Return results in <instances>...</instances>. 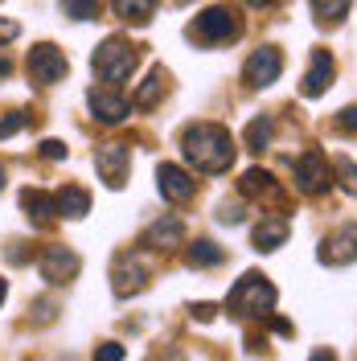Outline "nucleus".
I'll return each instance as SVG.
<instances>
[{"instance_id": "nucleus-1", "label": "nucleus", "mask_w": 357, "mask_h": 361, "mask_svg": "<svg viewBox=\"0 0 357 361\" xmlns=\"http://www.w3.org/2000/svg\"><path fill=\"white\" fill-rule=\"evenodd\" d=\"M181 152L189 160V169L218 177L234 164L238 148H234V135L226 132L222 123H189L185 135H181Z\"/></svg>"}, {"instance_id": "nucleus-2", "label": "nucleus", "mask_w": 357, "mask_h": 361, "mask_svg": "<svg viewBox=\"0 0 357 361\" xmlns=\"http://www.w3.org/2000/svg\"><path fill=\"white\" fill-rule=\"evenodd\" d=\"M275 300H279V292H275V283L267 275L246 271L243 279L230 288V295H226V312L243 316V320H263V316H271Z\"/></svg>"}, {"instance_id": "nucleus-3", "label": "nucleus", "mask_w": 357, "mask_h": 361, "mask_svg": "<svg viewBox=\"0 0 357 361\" xmlns=\"http://www.w3.org/2000/svg\"><path fill=\"white\" fill-rule=\"evenodd\" d=\"M189 37L201 45H226L243 37V13L234 4H210L205 13H198V21L189 25Z\"/></svg>"}, {"instance_id": "nucleus-4", "label": "nucleus", "mask_w": 357, "mask_h": 361, "mask_svg": "<svg viewBox=\"0 0 357 361\" xmlns=\"http://www.w3.org/2000/svg\"><path fill=\"white\" fill-rule=\"evenodd\" d=\"M135 62H140V54H135V45L123 42V37H107V42L95 49V58H90V66H95V74H99L103 82H123V78H132Z\"/></svg>"}, {"instance_id": "nucleus-5", "label": "nucleus", "mask_w": 357, "mask_h": 361, "mask_svg": "<svg viewBox=\"0 0 357 361\" xmlns=\"http://www.w3.org/2000/svg\"><path fill=\"white\" fill-rule=\"evenodd\" d=\"M291 177H296V189H300V193H308V197H316V193H329V185H333L329 160H325V152H320V148H308L304 157L296 160Z\"/></svg>"}, {"instance_id": "nucleus-6", "label": "nucleus", "mask_w": 357, "mask_h": 361, "mask_svg": "<svg viewBox=\"0 0 357 361\" xmlns=\"http://www.w3.org/2000/svg\"><path fill=\"white\" fill-rule=\"evenodd\" d=\"M66 70H70V62H66V54H62L58 45L42 42V45L29 49V78H33L37 87H54V82H62Z\"/></svg>"}, {"instance_id": "nucleus-7", "label": "nucleus", "mask_w": 357, "mask_h": 361, "mask_svg": "<svg viewBox=\"0 0 357 361\" xmlns=\"http://www.w3.org/2000/svg\"><path fill=\"white\" fill-rule=\"evenodd\" d=\"M148 279H152V271H148V263L140 259V255H119L111 267V292L119 295V300H128V295H140L144 288H148Z\"/></svg>"}, {"instance_id": "nucleus-8", "label": "nucleus", "mask_w": 357, "mask_h": 361, "mask_svg": "<svg viewBox=\"0 0 357 361\" xmlns=\"http://www.w3.org/2000/svg\"><path fill=\"white\" fill-rule=\"evenodd\" d=\"M95 169H99V177L107 189H123V180H128V169H132V152H128V144H99L95 148Z\"/></svg>"}, {"instance_id": "nucleus-9", "label": "nucleus", "mask_w": 357, "mask_h": 361, "mask_svg": "<svg viewBox=\"0 0 357 361\" xmlns=\"http://www.w3.org/2000/svg\"><path fill=\"white\" fill-rule=\"evenodd\" d=\"M284 74V54L275 49V45H259L250 58H246V66H243V82L246 87H271L275 78Z\"/></svg>"}, {"instance_id": "nucleus-10", "label": "nucleus", "mask_w": 357, "mask_h": 361, "mask_svg": "<svg viewBox=\"0 0 357 361\" xmlns=\"http://www.w3.org/2000/svg\"><path fill=\"white\" fill-rule=\"evenodd\" d=\"M157 189H160V197H164V202L185 205V202H193L198 180H193L189 169H181V164H169V160H164V164L157 169Z\"/></svg>"}, {"instance_id": "nucleus-11", "label": "nucleus", "mask_w": 357, "mask_h": 361, "mask_svg": "<svg viewBox=\"0 0 357 361\" xmlns=\"http://www.w3.org/2000/svg\"><path fill=\"white\" fill-rule=\"evenodd\" d=\"M316 259H320L325 267H345V263H357V226H341V230H333V234L320 243Z\"/></svg>"}, {"instance_id": "nucleus-12", "label": "nucleus", "mask_w": 357, "mask_h": 361, "mask_svg": "<svg viewBox=\"0 0 357 361\" xmlns=\"http://www.w3.org/2000/svg\"><path fill=\"white\" fill-rule=\"evenodd\" d=\"M87 107H90V115H95L99 123H123L128 111H132V103H128L115 87H90L87 90Z\"/></svg>"}, {"instance_id": "nucleus-13", "label": "nucleus", "mask_w": 357, "mask_h": 361, "mask_svg": "<svg viewBox=\"0 0 357 361\" xmlns=\"http://www.w3.org/2000/svg\"><path fill=\"white\" fill-rule=\"evenodd\" d=\"M78 267H83V263H78V255H74L70 247H49L42 255V279H49L54 288L70 283V279L78 275Z\"/></svg>"}, {"instance_id": "nucleus-14", "label": "nucleus", "mask_w": 357, "mask_h": 361, "mask_svg": "<svg viewBox=\"0 0 357 361\" xmlns=\"http://www.w3.org/2000/svg\"><path fill=\"white\" fill-rule=\"evenodd\" d=\"M333 54L329 49H313V62H308V74H304V99H320L325 90H329V82H333Z\"/></svg>"}, {"instance_id": "nucleus-15", "label": "nucleus", "mask_w": 357, "mask_h": 361, "mask_svg": "<svg viewBox=\"0 0 357 361\" xmlns=\"http://www.w3.org/2000/svg\"><path fill=\"white\" fill-rule=\"evenodd\" d=\"M144 247H152V250H169V247H181L185 243V222L181 218H160V222H152L148 230H144V238H140Z\"/></svg>"}, {"instance_id": "nucleus-16", "label": "nucleus", "mask_w": 357, "mask_h": 361, "mask_svg": "<svg viewBox=\"0 0 357 361\" xmlns=\"http://www.w3.org/2000/svg\"><path fill=\"white\" fill-rule=\"evenodd\" d=\"M21 209H25V218L37 226V230L54 226V218H58V202H54L45 189H25L21 193Z\"/></svg>"}, {"instance_id": "nucleus-17", "label": "nucleus", "mask_w": 357, "mask_h": 361, "mask_svg": "<svg viewBox=\"0 0 357 361\" xmlns=\"http://www.w3.org/2000/svg\"><path fill=\"white\" fill-rule=\"evenodd\" d=\"M54 202H58V218H70V222H78V218L90 214V193L83 185H62L54 193Z\"/></svg>"}, {"instance_id": "nucleus-18", "label": "nucleus", "mask_w": 357, "mask_h": 361, "mask_svg": "<svg viewBox=\"0 0 357 361\" xmlns=\"http://www.w3.org/2000/svg\"><path fill=\"white\" fill-rule=\"evenodd\" d=\"M288 243V218H263L255 226V250H279Z\"/></svg>"}, {"instance_id": "nucleus-19", "label": "nucleus", "mask_w": 357, "mask_h": 361, "mask_svg": "<svg viewBox=\"0 0 357 361\" xmlns=\"http://www.w3.org/2000/svg\"><path fill=\"white\" fill-rule=\"evenodd\" d=\"M222 259H226V250L218 243H210V238H198V243H189V250H185V263L189 267H218Z\"/></svg>"}, {"instance_id": "nucleus-20", "label": "nucleus", "mask_w": 357, "mask_h": 361, "mask_svg": "<svg viewBox=\"0 0 357 361\" xmlns=\"http://www.w3.org/2000/svg\"><path fill=\"white\" fill-rule=\"evenodd\" d=\"M115 17H123L128 25H148L157 13V0H111Z\"/></svg>"}, {"instance_id": "nucleus-21", "label": "nucleus", "mask_w": 357, "mask_h": 361, "mask_svg": "<svg viewBox=\"0 0 357 361\" xmlns=\"http://www.w3.org/2000/svg\"><path fill=\"white\" fill-rule=\"evenodd\" d=\"M238 189H243V197H275V177L267 169H246Z\"/></svg>"}, {"instance_id": "nucleus-22", "label": "nucleus", "mask_w": 357, "mask_h": 361, "mask_svg": "<svg viewBox=\"0 0 357 361\" xmlns=\"http://www.w3.org/2000/svg\"><path fill=\"white\" fill-rule=\"evenodd\" d=\"M271 135H275V123H271L267 115H255V119L246 123L243 140H246V148H250V152H263V148L271 144Z\"/></svg>"}, {"instance_id": "nucleus-23", "label": "nucleus", "mask_w": 357, "mask_h": 361, "mask_svg": "<svg viewBox=\"0 0 357 361\" xmlns=\"http://www.w3.org/2000/svg\"><path fill=\"white\" fill-rule=\"evenodd\" d=\"M164 82H169V74H164V70H152V74H148V78H144V87L135 90V107H157L160 103V94H164Z\"/></svg>"}, {"instance_id": "nucleus-24", "label": "nucleus", "mask_w": 357, "mask_h": 361, "mask_svg": "<svg viewBox=\"0 0 357 361\" xmlns=\"http://www.w3.org/2000/svg\"><path fill=\"white\" fill-rule=\"evenodd\" d=\"M313 13L320 25H341L349 17V0H313Z\"/></svg>"}, {"instance_id": "nucleus-25", "label": "nucleus", "mask_w": 357, "mask_h": 361, "mask_svg": "<svg viewBox=\"0 0 357 361\" xmlns=\"http://www.w3.org/2000/svg\"><path fill=\"white\" fill-rule=\"evenodd\" d=\"M62 17H70V21H95L99 17V0H62Z\"/></svg>"}, {"instance_id": "nucleus-26", "label": "nucleus", "mask_w": 357, "mask_h": 361, "mask_svg": "<svg viewBox=\"0 0 357 361\" xmlns=\"http://www.w3.org/2000/svg\"><path fill=\"white\" fill-rule=\"evenodd\" d=\"M333 169H337V177H341V189L357 197V164H353L349 157H337V160H333Z\"/></svg>"}, {"instance_id": "nucleus-27", "label": "nucleus", "mask_w": 357, "mask_h": 361, "mask_svg": "<svg viewBox=\"0 0 357 361\" xmlns=\"http://www.w3.org/2000/svg\"><path fill=\"white\" fill-rule=\"evenodd\" d=\"M243 218H246L243 202H222V205H218V222H222V226H238Z\"/></svg>"}, {"instance_id": "nucleus-28", "label": "nucleus", "mask_w": 357, "mask_h": 361, "mask_svg": "<svg viewBox=\"0 0 357 361\" xmlns=\"http://www.w3.org/2000/svg\"><path fill=\"white\" fill-rule=\"evenodd\" d=\"M25 123H29V115L25 111H13V115H4V119H0V140H8V135H17L25 128Z\"/></svg>"}, {"instance_id": "nucleus-29", "label": "nucleus", "mask_w": 357, "mask_h": 361, "mask_svg": "<svg viewBox=\"0 0 357 361\" xmlns=\"http://www.w3.org/2000/svg\"><path fill=\"white\" fill-rule=\"evenodd\" d=\"M95 357H99V361H123V345L107 341V345H99V349H95Z\"/></svg>"}, {"instance_id": "nucleus-30", "label": "nucleus", "mask_w": 357, "mask_h": 361, "mask_svg": "<svg viewBox=\"0 0 357 361\" xmlns=\"http://www.w3.org/2000/svg\"><path fill=\"white\" fill-rule=\"evenodd\" d=\"M42 157L45 160H66V144H62V140H45V144H42Z\"/></svg>"}, {"instance_id": "nucleus-31", "label": "nucleus", "mask_w": 357, "mask_h": 361, "mask_svg": "<svg viewBox=\"0 0 357 361\" xmlns=\"http://www.w3.org/2000/svg\"><path fill=\"white\" fill-rule=\"evenodd\" d=\"M337 128H341V132H349V135H353V132H357V107H345V111L337 115Z\"/></svg>"}, {"instance_id": "nucleus-32", "label": "nucleus", "mask_w": 357, "mask_h": 361, "mask_svg": "<svg viewBox=\"0 0 357 361\" xmlns=\"http://www.w3.org/2000/svg\"><path fill=\"white\" fill-rule=\"evenodd\" d=\"M17 33H21V25H17V21H4V17H0V42H13Z\"/></svg>"}, {"instance_id": "nucleus-33", "label": "nucleus", "mask_w": 357, "mask_h": 361, "mask_svg": "<svg viewBox=\"0 0 357 361\" xmlns=\"http://www.w3.org/2000/svg\"><path fill=\"white\" fill-rule=\"evenodd\" d=\"M214 316H218L214 304H193V320H214Z\"/></svg>"}, {"instance_id": "nucleus-34", "label": "nucleus", "mask_w": 357, "mask_h": 361, "mask_svg": "<svg viewBox=\"0 0 357 361\" xmlns=\"http://www.w3.org/2000/svg\"><path fill=\"white\" fill-rule=\"evenodd\" d=\"M271 329H275L279 337H288V333H291V324H288V320H279V316H271Z\"/></svg>"}, {"instance_id": "nucleus-35", "label": "nucleus", "mask_w": 357, "mask_h": 361, "mask_svg": "<svg viewBox=\"0 0 357 361\" xmlns=\"http://www.w3.org/2000/svg\"><path fill=\"white\" fill-rule=\"evenodd\" d=\"M8 74H13V62H8V58L0 54V78H8Z\"/></svg>"}, {"instance_id": "nucleus-36", "label": "nucleus", "mask_w": 357, "mask_h": 361, "mask_svg": "<svg viewBox=\"0 0 357 361\" xmlns=\"http://www.w3.org/2000/svg\"><path fill=\"white\" fill-rule=\"evenodd\" d=\"M246 4H250V8H271L275 0H246Z\"/></svg>"}, {"instance_id": "nucleus-37", "label": "nucleus", "mask_w": 357, "mask_h": 361, "mask_svg": "<svg viewBox=\"0 0 357 361\" xmlns=\"http://www.w3.org/2000/svg\"><path fill=\"white\" fill-rule=\"evenodd\" d=\"M4 295H8V283H4V279H0V304H4Z\"/></svg>"}, {"instance_id": "nucleus-38", "label": "nucleus", "mask_w": 357, "mask_h": 361, "mask_svg": "<svg viewBox=\"0 0 357 361\" xmlns=\"http://www.w3.org/2000/svg\"><path fill=\"white\" fill-rule=\"evenodd\" d=\"M0 189H4V164H0Z\"/></svg>"}, {"instance_id": "nucleus-39", "label": "nucleus", "mask_w": 357, "mask_h": 361, "mask_svg": "<svg viewBox=\"0 0 357 361\" xmlns=\"http://www.w3.org/2000/svg\"><path fill=\"white\" fill-rule=\"evenodd\" d=\"M177 4H189V0H177Z\"/></svg>"}]
</instances>
